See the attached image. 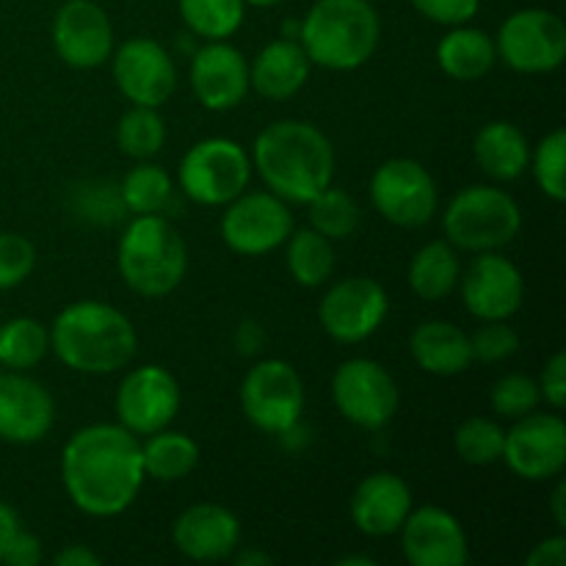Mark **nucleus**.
<instances>
[{"mask_svg":"<svg viewBox=\"0 0 566 566\" xmlns=\"http://www.w3.org/2000/svg\"><path fill=\"white\" fill-rule=\"evenodd\" d=\"M72 210L81 219L105 227L116 224L127 216L119 186H111V182H83V186H77L75 193H72Z\"/></svg>","mask_w":566,"mask_h":566,"instance_id":"58836bf2","label":"nucleus"},{"mask_svg":"<svg viewBox=\"0 0 566 566\" xmlns=\"http://www.w3.org/2000/svg\"><path fill=\"white\" fill-rule=\"evenodd\" d=\"M55 423V401L42 381L28 370H0V440L9 446H33Z\"/></svg>","mask_w":566,"mask_h":566,"instance_id":"6ab92c4d","label":"nucleus"},{"mask_svg":"<svg viewBox=\"0 0 566 566\" xmlns=\"http://www.w3.org/2000/svg\"><path fill=\"white\" fill-rule=\"evenodd\" d=\"M473 158L490 180L512 182L528 171L531 144L514 122L495 119L475 133Z\"/></svg>","mask_w":566,"mask_h":566,"instance_id":"a878e982","label":"nucleus"},{"mask_svg":"<svg viewBox=\"0 0 566 566\" xmlns=\"http://www.w3.org/2000/svg\"><path fill=\"white\" fill-rule=\"evenodd\" d=\"M390 313V298L381 282L370 276H348L335 282L318 304V321L340 346H357L374 337Z\"/></svg>","mask_w":566,"mask_h":566,"instance_id":"ddd939ff","label":"nucleus"},{"mask_svg":"<svg viewBox=\"0 0 566 566\" xmlns=\"http://www.w3.org/2000/svg\"><path fill=\"white\" fill-rule=\"evenodd\" d=\"M539 392L542 401L551 403L553 412H562L566 403V354L556 352L551 359H547L545 370L539 376Z\"/></svg>","mask_w":566,"mask_h":566,"instance_id":"37998d69","label":"nucleus"},{"mask_svg":"<svg viewBox=\"0 0 566 566\" xmlns=\"http://www.w3.org/2000/svg\"><path fill=\"white\" fill-rule=\"evenodd\" d=\"M235 346L243 357H254V354L263 352L265 346L263 326L254 324V321H243V324L235 329Z\"/></svg>","mask_w":566,"mask_h":566,"instance_id":"49530a36","label":"nucleus"},{"mask_svg":"<svg viewBox=\"0 0 566 566\" xmlns=\"http://www.w3.org/2000/svg\"><path fill=\"white\" fill-rule=\"evenodd\" d=\"M177 6L188 31L205 42L235 36L247 17L243 0H177Z\"/></svg>","mask_w":566,"mask_h":566,"instance_id":"473e14b6","label":"nucleus"},{"mask_svg":"<svg viewBox=\"0 0 566 566\" xmlns=\"http://www.w3.org/2000/svg\"><path fill=\"white\" fill-rule=\"evenodd\" d=\"M495 50L520 75H547L566 59V25L551 9H520L503 20Z\"/></svg>","mask_w":566,"mask_h":566,"instance_id":"9d476101","label":"nucleus"},{"mask_svg":"<svg viewBox=\"0 0 566 566\" xmlns=\"http://www.w3.org/2000/svg\"><path fill=\"white\" fill-rule=\"evenodd\" d=\"M374 564H376L374 558H368V556H346L337 562V566H374Z\"/></svg>","mask_w":566,"mask_h":566,"instance_id":"603ef678","label":"nucleus"},{"mask_svg":"<svg viewBox=\"0 0 566 566\" xmlns=\"http://www.w3.org/2000/svg\"><path fill=\"white\" fill-rule=\"evenodd\" d=\"M551 512H553V520H556L558 531H564V528H566V486H564L562 475H558L556 486H553Z\"/></svg>","mask_w":566,"mask_h":566,"instance_id":"8fccbe9b","label":"nucleus"},{"mask_svg":"<svg viewBox=\"0 0 566 566\" xmlns=\"http://www.w3.org/2000/svg\"><path fill=\"white\" fill-rule=\"evenodd\" d=\"M166 144V122L158 108L133 105L116 125V147L133 160H153Z\"/></svg>","mask_w":566,"mask_h":566,"instance_id":"72a5a7b5","label":"nucleus"},{"mask_svg":"<svg viewBox=\"0 0 566 566\" xmlns=\"http://www.w3.org/2000/svg\"><path fill=\"white\" fill-rule=\"evenodd\" d=\"M307 208H310V227L318 230L321 235L329 238L332 243L354 235L359 227V219H363L357 199H354L348 191H343V188H335V186H326L324 191L315 193V197L307 202Z\"/></svg>","mask_w":566,"mask_h":566,"instance_id":"f704fd0d","label":"nucleus"},{"mask_svg":"<svg viewBox=\"0 0 566 566\" xmlns=\"http://www.w3.org/2000/svg\"><path fill=\"white\" fill-rule=\"evenodd\" d=\"M252 169L287 205H307L335 180V147L313 122H271L254 138Z\"/></svg>","mask_w":566,"mask_h":566,"instance_id":"f03ea898","label":"nucleus"},{"mask_svg":"<svg viewBox=\"0 0 566 566\" xmlns=\"http://www.w3.org/2000/svg\"><path fill=\"white\" fill-rule=\"evenodd\" d=\"M291 205L271 191H243L224 205L221 241L241 258H263L285 247L293 232Z\"/></svg>","mask_w":566,"mask_h":566,"instance_id":"f8f14e48","label":"nucleus"},{"mask_svg":"<svg viewBox=\"0 0 566 566\" xmlns=\"http://www.w3.org/2000/svg\"><path fill=\"white\" fill-rule=\"evenodd\" d=\"M310 70L313 64L298 39H274L249 64V88L260 97L282 103L302 92L310 81Z\"/></svg>","mask_w":566,"mask_h":566,"instance_id":"b1692460","label":"nucleus"},{"mask_svg":"<svg viewBox=\"0 0 566 566\" xmlns=\"http://www.w3.org/2000/svg\"><path fill=\"white\" fill-rule=\"evenodd\" d=\"M53 50L72 70H97L114 53V25L94 0H66L53 17Z\"/></svg>","mask_w":566,"mask_h":566,"instance_id":"a211bd4d","label":"nucleus"},{"mask_svg":"<svg viewBox=\"0 0 566 566\" xmlns=\"http://www.w3.org/2000/svg\"><path fill=\"white\" fill-rule=\"evenodd\" d=\"M370 202L376 213L401 230H420L437 213V182L423 164L412 158H390L370 177Z\"/></svg>","mask_w":566,"mask_h":566,"instance_id":"9b49d317","label":"nucleus"},{"mask_svg":"<svg viewBox=\"0 0 566 566\" xmlns=\"http://www.w3.org/2000/svg\"><path fill=\"white\" fill-rule=\"evenodd\" d=\"M50 329L36 318L0 321V368L3 370H31L48 357Z\"/></svg>","mask_w":566,"mask_h":566,"instance_id":"7c9ffc66","label":"nucleus"},{"mask_svg":"<svg viewBox=\"0 0 566 566\" xmlns=\"http://www.w3.org/2000/svg\"><path fill=\"white\" fill-rule=\"evenodd\" d=\"M119 193L127 213H164L166 205L171 202V193H175V182H171L169 171H166L164 166L153 164V160H138V164L127 171L125 180L119 182Z\"/></svg>","mask_w":566,"mask_h":566,"instance_id":"2f4dec72","label":"nucleus"},{"mask_svg":"<svg viewBox=\"0 0 566 566\" xmlns=\"http://www.w3.org/2000/svg\"><path fill=\"white\" fill-rule=\"evenodd\" d=\"M20 528V514H17L9 503L0 501V556H3V551L9 547V542L14 539V534Z\"/></svg>","mask_w":566,"mask_h":566,"instance_id":"09e8293b","label":"nucleus"},{"mask_svg":"<svg viewBox=\"0 0 566 566\" xmlns=\"http://www.w3.org/2000/svg\"><path fill=\"white\" fill-rule=\"evenodd\" d=\"M111 72L122 97L144 108H160L177 92V66L169 50L149 36L127 39L111 53Z\"/></svg>","mask_w":566,"mask_h":566,"instance_id":"dca6fc26","label":"nucleus"},{"mask_svg":"<svg viewBox=\"0 0 566 566\" xmlns=\"http://www.w3.org/2000/svg\"><path fill=\"white\" fill-rule=\"evenodd\" d=\"M285 263L296 285L321 287L329 282L335 271V247L313 227H302V230L293 227L285 241Z\"/></svg>","mask_w":566,"mask_h":566,"instance_id":"c756f323","label":"nucleus"},{"mask_svg":"<svg viewBox=\"0 0 566 566\" xmlns=\"http://www.w3.org/2000/svg\"><path fill=\"white\" fill-rule=\"evenodd\" d=\"M144 475L153 481H182L199 464V446L182 431L160 429L155 434L142 437Z\"/></svg>","mask_w":566,"mask_h":566,"instance_id":"c85d7f7f","label":"nucleus"},{"mask_svg":"<svg viewBox=\"0 0 566 566\" xmlns=\"http://www.w3.org/2000/svg\"><path fill=\"white\" fill-rule=\"evenodd\" d=\"M412 490L398 473H370L354 490L348 512L359 534L370 539H385L401 531L403 520L412 512Z\"/></svg>","mask_w":566,"mask_h":566,"instance_id":"4be33fe9","label":"nucleus"},{"mask_svg":"<svg viewBox=\"0 0 566 566\" xmlns=\"http://www.w3.org/2000/svg\"><path fill=\"white\" fill-rule=\"evenodd\" d=\"M459 274H462V263H459L457 249L448 241H429L415 252L407 280L415 296L423 302H440L457 291Z\"/></svg>","mask_w":566,"mask_h":566,"instance_id":"cd10ccee","label":"nucleus"},{"mask_svg":"<svg viewBox=\"0 0 566 566\" xmlns=\"http://www.w3.org/2000/svg\"><path fill=\"white\" fill-rule=\"evenodd\" d=\"M495 39L481 28L453 25L437 44V64L453 81H481L495 66Z\"/></svg>","mask_w":566,"mask_h":566,"instance_id":"bb28decb","label":"nucleus"},{"mask_svg":"<svg viewBox=\"0 0 566 566\" xmlns=\"http://www.w3.org/2000/svg\"><path fill=\"white\" fill-rule=\"evenodd\" d=\"M252 155L224 136L202 138L177 166L180 191L202 208H224L241 197L252 180Z\"/></svg>","mask_w":566,"mask_h":566,"instance_id":"0eeeda50","label":"nucleus"},{"mask_svg":"<svg viewBox=\"0 0 566 566\" xmlns=\"http://www.w3.org/2000/svg\"><path fill=\"white\" fill-rule=\"evenodd\" d=\"M55 566H97L99 556L94 551H88L86 545H66L64 551H59L53 556Z\"/></svg>","mask_w":566,"mask_h":566,"instance_id":"de8ad7c7","label":"nucleus"},{"mask_svg":"<svg viewBox=\"0 0 566 566\" xmlns=\"http://www.w3.org/2000/svg\"><path fill=\"white\" fill-rule=\"evenodd\" d=\"M232 562H235L238 566H258V564H263V566H269L271 564V556H265V553H260V551H247V553H232Z\"/></svg>","mask_w":566,"mask_h":566,"instance_id":"3c124183","label":"nucleus"},{"mask_svg":"<svg viewBox=\"0 0 566 566\" xmlns=\"http://www.w3.org/2000/svg\"><path fill=\"white\" fill-rule=\"evenodd\" d=\"M0 370H3V368H0Z\"/></svg>","mask_w":566,"mask_h":566,"instance_id":"5fc2aeb1","label":"nucleus"},{"mask_svg":"<svg viewBox=\"0 0 566 566\" xmlns=\"http://www.w3.org/2000/svg\"><path fill=\"white\" fill-rule=\"evenodd\" d=\"M503 462L523 481L558 479L566 468V426L556 412H531L514 420L503 440Z\"/></svg>","mask_w":566,"mask_h":566,"instance_id":"2eb2a0df","label":"nucleus"},{"mask_svg":"<svg viewBox=\"0 0 566 566\" xmlns=\"http://www.w3.org/2000/svg\"><path fill=\"white\" fill-rule=\"evenodd\" d=\"M401 553L412 566H464L470 542L457 514L440 506H420L401 525Z\"/></svg>","mask_w":566,"mask_h":566,"instance_id":"aec40b11","label":"nucleus"},{"mask_svg":"<svg viewBox=\"0 0 566 566\" xmlns=\"http://www.w3.org/2000/svg\"><path fill=\"white\" fill-rule=\"evenodd\" d=\"M525 562L528 566H566V536L556 534L542 539L539 545H534Z\"/></svg>","mask_w":566,"mask_h":566,"instance_id":"a18cd8bd","label":"nucleus"},{"mask_svg":"<svg viewBox=\"0 0 566 566\" xmlns=\"http://www.w3.org/2000/svg\"><path fill=\"white\" fill-rule=\"evenodd\" d=\"M180 385L160 365H138L127 370L114 398L116 423L136 437L169 429L180 412Z\"/></svg>","mask_w":566,"mask_h":566,"instance_id":"4468645a","label":"nucleus"},{"mask_svg":"<svg viewBox=\"0 0 566 566\" xmlns=\"http://www.w3.org/2000/svg\"><path fill=\"white\" fill-rule=\"evenodd\" d=\"M332 403L357 429L379 431L396 418L401 392L385 365L352 357L332 374Z\"/></svg>","mask_w":566,"mask_h":566,"instance_id":"6e6552de","label":"nucleus"},{"mask_svg":"<svg viewBox=\"0 0 566 566\" xmlns=\"http://www.w3.org/2000/svg\"><path fill=\"white\" fill-rule=\"evenodd\" d=\"M503 440H506V429L497 420L475 415V418L459 423L457 434H453V448L464 464L490 468V464L501 462Z\"/></svg>","mask_w":566,"mask_h":566,"instance_id":"c9c22d12","label":"nucleus"},{"mask_svg":"<svg viewBox=\"0 0 566 566\" xmlns=\"http://www.w3.org/2000/svg\"><path fill=\"white\" fill-rule=\"evenodd\" d=\"M542 403V392L536 379L525 374H506L492 385L490 407L497 418L520 420L525 415L536 412Z\"/></svg>","mask_w":566,"mask_h":566,"instance_id":"4c0bfd02","label":"nucleus"},{"mask_svg":"<svg viewBox=\"0 0 566 566\" xmlns=\"http://www.w3.org/2000/svg\"><path fill=\"white\" fill-rule=\"evenodd\" d=\"M459 291L475 321H509L523 307L525 280L501 252H479L459 274Z\"/></svg>","mask_w":566,"mask_h":566,"instance_id":"f3484780","label":"nucleus"},{"mask_svg":"<svg viewBox=\"0 0 566 566\" xmlns=\"http://www.w3.org/2000/svg\"><path fill=\"white\" fill-rule=\"evenodd\" d=\"M116 269L125 285L138 296H169L186 280V238L166 216H133L116 247Z\"/></svg>","mask_w":566,"mask_h":566,"instance_id":"39448f33","label":"nucleus"},{"mask_svg":"<svg viewBox=\"0 0 566 566\" xmlns=\"http://www.w3.org/2000/svg\"><path fill=\"white\" fill-rule=\"evenodd\" d=\"M136 348L138 335L130 318L94 298L66 304L50 326V352L64 368L83 376H108L127 368Z\"/></svg>","mask_w":566,"mask_h":566,"instance_id":"7ed1b4c3","label":"nucleus"},{"mask_svg":"<svg viewBox=\"0 0 566 566\" xmlns=\"http://www.w3.org/2000/svg\"><path fill=\"white\" fill-rule=\"evenodd\" d=\"M42 562V542L39 536H33L31 531H17L14 539L9 542V547L0 556V564L6 566H36Z\"/></svg>","mask_w":566,"mask_h":566,"instance_id":"c03bdc74","label":"nucleus"},{"mask_svg":"<svg viewBox=\"0 0 566 566\" xmlns=\"http://www.w3.org/2000/svg\"><path fill=\"white\" fill-rule=\"evenodd\" d=\"M523 230V210L497 186H468L448 202L442 232L457 252H501Z\"/></svg>","mask_w":566,"mask_h":566,"instance_id":"423d86ee","label":"nucleus"},{"mask_svg":"<svg viewBox=\"0 0 566 566\" xmlns=\"http://www.w3.org/2000/svg\"><path fill=\"white\" fill-rule=\"evenodd\" d=\"M171 539L191 562H224L241 545V523L221 503H193L175 520Z\"/></svg>","mask_w":566,"mask_h":566,"instance_id":"5701e85b","label":"nucleus"},{"mask_svg":"<svg viewBox=\"0 0 566 566\" xmlns=\"http://www.w3.org/2000/svg\"><path fill=\"white\" fill-rule=\"evenodd\" d=\"M247 6H254V9H274V6H280L282 0H243Z\"/></svg>","mask_w":566,"mask_h":566,"instance_id":"864d4df0","label":"nucleus"},{"mask_svg":"<svg viewBox=\"0 0 566 566\" xmlns=\"http://www.w3.org/2000/svg\"><path fill=\"white\" fill-rule=\"evenodd\" d=\"M191 88L199 105L213 114L238 108L249 94V61L227 39L205 42L191 59Z\"/></svg>","mask_w":566,"mask_h":566,"instance_id":"412c9836","label":"nucleus"},{"mask_svg":"<svg viewBox=\"0 0 566 566\" xmlns=\"http://www.w3.org/2000/svg\"><path fill=\"white\" fill-rule=\"evenodd\" d=\"M409 354L423 374L459 376L475 363L470 335L451 321H423L409 335Z\"/></svg>","mask_w":566,"mask_h":566,"instance_id":"393cba45","label":"nucleus"},{"mask_svg":"<svg viewBox=\"0 0 566 566\" xmlns=\"http://www.w3.org/2000/svg\"><path fill=\"white\" fill-rule=\"evenodd\" d=\"M531 171H534V180L539 186V191L545 193L553 202H564L566 199V133L558 130L547 133L534 149H531L528 158Z\"/></svg>","mask_w":566,"mask_h":566,"instance_id":"e433bc0d","label":"nucleus"},{"mask_svg":"<svg viewBox=\"0 0 566 566\" xmlns=\"http://www.w3.org/2000/svg\"><path fill=\"white\" fill-rule=\"evenodd\" d=\"M241 409L263 434L282 437L302 420L304 381L285 359H260L241 381Z\"/></svg>","mask_w":566,"mask_h":566,"instance_id":"1a4fd4ad","label":"nucleus"},{"mask_svg":"<svg viewBox=\"0 0 566 566\" xmlns=\"http://www.w3.org/2000/svg\"><path fill=\"white\" fill-rule=\"evenodd\" d=\"M381 20L370 0H315L298 25V44L310 64L354 72L374 59Z\"/></svg>","mask_w":566,"mask_h":566,"instance_id":"20e7f679","label":"nucleus"},{"mask_svg":"<svg viewBox=\"0 0 566 566\" xmlns=\"http://www.w3.org/2000/svg\"><path fill=\"white\" fill-rule=\"evenodd\" d=\"M36 269V247L20 232H0V291L22 285Z\"/></svg>","mask_w":566,"mask_h":566,"instance_id":"a19ab883","label":"nucleus"},{"mask_svg":"<svg viewBox=\"0 0 566 566\" xmlns=\"http://www.w3.org/2000/svg\"><path fill=\"white\" fill-rule=\"evenodd\" d=\"M66 497L88 517H119L136 503L144 481L142 437L119 423L77 429L61 453Z\"/></svg>","mask_w":566,"mask_h":566,"instance_id":"f257e3e1","label":"nucleus"},{"mask_svg":"<svg viewBox=\"0 0 566 566\" xmlns=\"http://www.w3.org/2000/svg\"><path fill=\"white\" fill-rule=\"evenodd\" d=\"M420 17L437 25H464L473 20L481 9V0H409Z\"/></svg>","mask_w":566,"mask_h":566,"instance_id":"79ce46f5","label":"nucleus"},{"mask_svg":"<svg viewBox=\"0 0 566 566\" xmlns=\"http://www.w3.org/2000/svg\"><path fill=\"white\" fill-rule=\"evenodd\" d=\"M520 348V335L506 321H481L479 329L470 335V352L473 359L484 365L506 363Z\"/></svg>","mask_w":566,"mask_h":566,"instance_id":"ea45409f","label":"nucleus"}]
</instances>
